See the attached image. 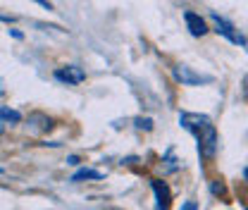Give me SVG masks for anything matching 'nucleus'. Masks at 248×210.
Here are the masks:
<instances>
[{
  "instance_id": "1",
  "label": "nucleus",
  "mask_w": 248,
  "mask_h": 210,
  "mask_svg": "<svg viewBox=\"0 0 248 210\" xmlns=\"http://www.w3.org/2000/svg\"><path fill=\"white\" fill-rule=\"evenodd\" d=\"M172 74H174V79H177L182 86H203V84H213V77H210V74H201V72H196V69L188 67V65H174Z\"/></svg>"
},
{
  "instance_id": "2",
  "label": "nucleus",
  "mask_w": 248,
  "mask_h": 210,
  "mask_svg": "<svg viewBox=\"0 0 248 210\" xmlns=\"http://www.w3.org/2000/svg\"><path fill=\"white\" fill-rule=\"evenodd\" d=\"M219 146V139H217V131L213 124H208L201 134H198V153L205 158V160H213Z\"/></svg>"
},
{
  "instance_id": "3",
  "label": "nucleus",
  "mask_w": 248,
  "mask_h": 210,
  "mask_svg": "<svg viewBox=\"0 0 248 210\" xmlns=\"http://www.w3.org/2000/svg\"><path fill=\"white\" fill-rule=\"evenodd\" d=\"M210 19L215 22V31L219 33V36H224L227 41H232V43H236V46H248V41L239 33V31L234 29V24H232V22H227L224 17H219V15H215V12L210 15Z\"/></svg>"
},
{
  "instance_id": "4",
  "label": "nucleus",
  "mask_w": 248,
  "mask_h": 210,
  "mask_svg": "<svg viewBox=\"0 0 248 210\" xmlns=\"http://www.w3.org/2000/svg\"><path fill=\"white\" fill-rule=\"evenodd\" d=\"M179 124L184 127L186 131H191V134H196V136H198V134H201L208 124H213V122H210L208 115H198V113H182V115H179Z\"/></svg>"
},
{
  "instance_id": "5",
  "label": "nucleus",
  "mask_w": 248,
  "mask_h": 210,
  "mask_svg": "<svg viewBox=\"0 0 248 210\" xmlns=\"http://www.w3.org/2000/svg\"><path fill=\"white\" fill-rule=\"evenodd\" d=\"M55 79L58 81H64V84H81L86 79V72L77 65H67V67H60L55 72Z\"/></svg>"
},
{
  "instance_id": "6",
  "label": "nucleus",
  "mask_w": 248,
  "mask_h": 210,
  "mask_svg": "<svg viewBox=\"0 0 248 210\" xmlns=\"http://www.w3.org/2000/svg\"><path fill=\"white\" fill-rule=\"evenodd\" d=\"M153 194H155V210H170V206H172V194H170V186L165 181H160V179L153 181Z\"/></svg>"
},
{
  "instance_id": "7",
  "label": "nucleus",
  "mask_w": 248,
  "mask_h": 210,
  "mask_svg": "<svg viewBox=\"0 0 248 210\" xmlns=\"http://www.w3.org/2000/svg\"><path fill=\"white\" fill-rule=\"evenodd\" d=\"M184 19H186L188 31H191V36H205V33H208V24H205V19H203L201 15H196V12H186Z\"/></svg>"
},
{
  "instance_id": "8",
  "label": "nucleus",
  "mask_w": 248,
  "mask_h": 210,
  "mask_svg": "<svg viewBox=\"0 0 248 210\" xmlns=\"http://www.w3.org/2000/svg\"><path fill=\"white\" fill-rule=\"evenodd\" d=\"M105 175L100 172V170H91V167H81V170H77L74 175H72V181H84V179H91V181H98L103 179Z\"/></svg>"
},
{
  "instance_id": "9",
  "label": "nucleus",
  "mask_w": 248,
  "mask_h": 210,
  "mask_svg": "<svg viewBox=\"0 0 248 210\" xmlns=\"http://www.w3.org/2000/svg\"><path fill=\"white\" fill-rule=\"evenodd\" d=\"M0 122H7V124H19L22 115L12 108H0Z\"/></svg>"
},
{
  "instance_id": "10",
  "label": "nucleus",
  "mask_w": 248,
  "mask_h": 210,
  "mask_svg": "<svg viewBox=\"0 0 248 210\" xmlns=\"http://www.w3.org/2000/svg\"><path fill=\"white\" fill-rule=\"evenodd\" d=\"M136 127H139V129H146V131H151V129H153V120H151V117H136Z\"/></svg>"
},
{
  "instance_id": "11",
  "label": "nucleus",
  "mask_w": 248,
  "mask_h": 210,
  "mask_svg": "<svg viewBox=\"0 0 248 210\" xmlns=\"http://www.w3.org/2000/svg\"><path fill=\"white\" fill-rule=\"evenodd\" d=\"M182 210H198V206H196L193 201H186L184 206H182Z\"/></svg>"
},
{
  "instance_id": "12",
  "label": "nucleus",
  "mask_w": 248,
  "mask_h": 210,
  "mask_svg": "<svg viewBox=\"0 0 248 210\" xmlns=\"http://www.w3.org/2000/svg\"><path fill=\"white\" fill-rule=\"evenodd\" d=\"M213 194H224V186L222 184H213Z\"/></svg>"
},
{
  "instance_id": "13",
  "label": "nucleus",
  "mask_w": 248,
  "mask_h": 210,
  "mask_svg": "<svg viewBox=\"0 0 248 210\" xmlns=\"http://www.w3.org/2000/svg\"><path fill=\"white\" fill-rule=\"evenodd\" d=\"M67 165H79V158H77V155H69V158H67Z\"/></svg>"
},
{
  "instance_id": "14",
  "label": "nucleus",
  "mask_w": 248,
  "mask_h": 210,
  "mask_svg": "<svg viewBox=\"0 0 248 210\" xmlns=\"http://www.w3.org/2000/svg\"><path fill=\"white\" fill-rule=\"evenodd\" d=\"M36 2H38V5H43V7H46V10H53V5H50V2H48V0H36Z\"/></svg>"
},
{
  "instance_id": "15",
  "label": "nucleus",
  "mask_w": 248,
  "mask_h": 210,
  "mask_svg": "<svg viewBox=\"0 0 248 210\" xmlns=\"http://www.w3.org/2000/svg\"><path fill=\"white\" fill-rule=\"evenodd\" d=\"M2 131H5V124H2V122H0V136H2Z\"/></svg>"
},
{
  "instance_id": "16",
  "label": "nucleus",
  "mask_w": 248,
  "mask_h": 210,
  "mask_svg": "<svg viewBox=\"0 0 248 210\" xmlns=\"http://www.w3.org/2000/svg\"><path fill=\"white\" fill-rule=\"evenodd\" d=\"M244 177H246V181H248V167H246V170H244Z\"/></svg>"
},
{
  "instance_id": "17",
  "label": "nucleus",
  "mask_w": 248,
  "mask_h": 210,
  "mask_svg": "<svg viewBox=\"0 0 248 210\" xmlns=\"http://www.w3.org/2000/svg\"><path fill=\"white\" fill-rule=\"evenodd\" d=\"M0 175H2V167H0Z\"/></svg>"
},
{
  "instance_id": "18",
  "label": "nucleus",
  "mask_w": 248,
  "mask_h": 210,
  "mask_svg": "<svg viewBox=\"0 0 248 210\" xmlns=\"http://www.w3.org/2000/svg\"><path fill=\"white\" fill-rule=\"evenodd\" d=\"M0 96H2V89H0Z\"/></svg>"
}]
</instances>
